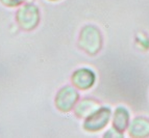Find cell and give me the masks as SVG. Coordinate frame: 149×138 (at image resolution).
I'll return each instance as SVG.
<instances>
[{
    "label": "cell",
    "instance_id": "cell-3",
    "mask_svg": "<svg viewBox=\"0 0 149 138\" xmlns=\"http://www.w3.org/2000/svg\"><path fill=\"white\" fill-rule=\"evenodd\" d=\"M79 99L78 91L73 86H64L60 89L55 97V106L62 112H69L75 107Z\"/></svg>",
    "mask_w": 149,
    "mask_h": 138
},
{
    "label": "cell",
    "instance_id": "cell-6",
    "mask_svg": "<svg viewBox=\"0 0 149 138\" xmlns=\"http://www.w3.org/2000/svg\"><path fill=\"white\" fill-rule=\"evenodd\" d=\"M99 108V103L93 99H82L74 107V113L77 117H88Z\"/></svg>",
    "mask_w": 149,
    "mask_h": 138
},
{
    "label": "cell",
    "instance_id": "cell-1",
    "mask_svg": "<svg viewBox=\"0 0 149 138\" xmlns=\"http://www.w3.org/2000/svg\"><path fill=\"white\" fill-rule=\"evenodd\" d=\"M78 46L89 55H95L102 46L101 32L94 25H86L80 31Z\"/></svg>",
    "mask_w": 149,
    "mask_h": 138
},
{
    "label": "cell",
    "instance_id": "cell-2",
    "mask_svg": "<svg viewBox=\"0 0 149 138\" xmlns=\"http://www.w3.org/2000/svg\"><path fill=\"white\" fill-rule=\"evenodd\" d=\"M18 25L23 30L30 31L35 29L40 22V12L38 6L32 3H26L18 10L16 14Z\"/></svg>",
    "mask_w": 149,
    "mask_h": 138
},
{
    "label": "cell",
    "instance_id": "cell-9",
    "mask_svg": "<svg viewBox=\"0 0 149 138\" xmlns=\"http://www.w3.org/2000/svg\"><path fill=\"white\" fill-rule=\"evenodd\" d=\"M25 0H0V2L2 3L5 6H8V8H15L18 5L22 4Z\"/></svg>",
    "mask_w": 149,
    "mask_h": 138
},
{
    "label": "cell",
    "instance_id": "cell-4",
    "mask_svg": "<svg viewBox=\"0 0 149 138\" xmlns=\"http://www.w3.org/2000/svg\"><path fill=\"white\" fill-rule=\"evenodd\" d=\"M111 117V109L109 107L98 108L95 112L86 118L84 129L89 132H97L103 129L107 125Z\"/></svg>",
    "mask_w": 149,
    "mask_h": 138
},
{
    "label": "cell",
    "instance_id": "cell-10",
    "mask_svg": "<svg viewBox=\"0 0 149 138\" xmlns=\"http://www.w3.org/2000/svg\"><path fill=\"white\" fill-rule=\"evenodd\" d=\"M51 1H57V0H51Z\"/></svg>",
    "mask_w": 149,
    "mask_h": 138
},
{
    "label": "cell",
    "instance_id": "cell-7",
    "mask_svg": "<svg viewBox=\"0 0 149 138\" xmlns=\"http://www.w3.org/2000/svg\"><path fill=\"white\" fill-rule=\"evenodd\" d=\"M129 134L134 137H144L149 135V121L144 117H136L130 124Z\"/></svg>",
    "mask_w": 149,
    "mask_h": 138
},
{
    "label": "cell",
    "instance_id": "cell-5",
    "mask_svg": "<svg viewBox=\"0 0 149 138\" xmlns=\"http://www.w3.org/2000/svg\"><path fill=\"white\" fill-rule=\"evenodd\" d=\"M95 80H96V76H95L94 72L87 68L76 70L71 77V81H72L73 85L81 90H87V89L91 88L94 85Z\"/></svg>",
    "mask_w": 149,
    "mask_h": 138
},
{
    "label": "cell",
    "instance_id": "cell-8",
    "mask_svg": "<svg viewBox=\"0 0 149 138\" xmlns=\"http://www.w3.org/2000/svg\"><path fill=\"white\" fill-rule=\"evenodd\" d=\"M129 123V113L124 107H118L115 111L113 126L118 132H123Z\"/></svg>",
    "mask_w": 149,
    "mask_h": 138
}]
</instances>
